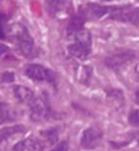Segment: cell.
<instances>
[{"label":"cell","instance_id":"6da1fadb","mask_svg":"<svg viewBox=\"0 0 139 151\" xmlns=\"http://www.w3.org/2000/svg\"><path fill=\"white\" fill-rule=\"evenodd\" d=\"M10 35L15 42L19 52L28 58H31L36 55L34 39L30 33L22 24H14L10 28Z\"/></svg>","mask_w":139,"mask_h":151},{"label":"cell","instance_id":"7a4b0ae2","mask_svg":"<svg viewBox=\"0 0 139 151\" xmlns=\"http://www.w3.org/2000/svg\"><path fill=\"white\" fill-rule=\"evenodd\" d=\"M73 37V41L67 47L69 54L79 59L87 58L92 52V35L90 32L82 30Z\"/></svg>","mask_w":139,"mask_h":151},{"label":"cell","instance_id":"3957f363","mask_svg":"<svg viewBox=\"0 0 139 151\" xmlns=\"http://www.w3.org/2000/svg\"><path fill=\"white\" fill-rule=\"evenodd\" d=\"M31 118L34 122H40L50 116V106L45 96L34 99L29 102Z\"/></svg>","mask_w":139,"mask_h":151},{"label":"cell","instance_id":"277c9868","mask_svg":"<svg viewBox=\"0 0 139 151\" xmlns=\"http://www.w3.org/2000/svg\"><path fill=\"white\" fill-rule=\"evenodd\" d=\"M134 58H135V54L133 51L117 52L105 58V64L112 70H119L132 62Z\"/></svg>","mask_w":139,"mask_h":151},{"label":"cell","instance_id":"5b68a950","mask_svg":"<svg viewBox=\"0 0 139 151\" xmlns=\"http://www.w3.org/2000/svg\"><path fill=\"white\" fill-rule=\"evenodd\" d=\"M25 73L28 78L36 81H48L50 83L55 82V78L53 71L40 64H30L26 67Z\"/></svg>","mask_w":139,"mask_h":151},{"label":"cell","instance_id":"8992f818","mask_svg":"<svg viewBox=\"0 0 139 151\" xmlns=\"http://www.w3.org/2000/svg\"><path fill=\"white\" fill-rule=\"evenodd\" d=\"M116 8L113 7H107L98 5V4L91 3L81 8V10L79 11V13L84 15V17L88 20V19H97L101 18L106 14H112Z\"/></svg>","mask_w":139,"mask_h":151},{"label":"cell","instance_id":"52a82bcc","mask_svg":"<svg viewBox=\"0 0 139 151\" xmlns=\"http://www.w3.org/2000/svg\"><path fill=\"white\" fill-rule=\"evenodd\" d=\"M110 18L117 21L132 23V24L139 25V7L137 8H120L110 14Z\"/></svg>","mask_w":139,"mask_h":151},{"label":"cell","instance_id":"ba28073f","mask_svg":"<svg viewBox=\"0 0 139 151\" xmlns=\"http://www.w3.org/2000/svg\"><path fill=\"white\" fill-rule=\"evenodd\" d=\"M102 139V132L100 129L89 127L83 131L81 136V146L85 149H93L99 145Z\"/></svg>","mask_w":139,"mask_h":151},{"label":"cell","instance_id":"9c48e42d","mask_svg":"<svg viewBox=\"0 0 139 151\" xmlns=\"http://www.w3.org/2000/svg\"><path fill=\"white\" fill-rule=\"evenodd\" d=\"M46 145L44 144L41 139L34 138V139H28L24 140L17 145H15L14 147V151H42L46 147Z\"/></svg>","mask_w":139,"mask_h":151},{"label":"cell","instance_id":"30bf717a","mask_svg":"<svg viewBox=\"0 0 139 151\" xmlns=\"http://www.w3.org/2000/svg\"><path fill=\"white\" fill-rule=\"evenodd\" d=\"M87 19L84 17V15L82 14L78 13L76 15H74L70 20L68 25V35L70 37H73L74 35H76L80 31L84 30L83 27L86 22Z\"/></svg>","mask_w":139,"mask_h":151},{"label":"cell","instance_id":"8fae6325","mask_svg":"<svg viewBox=\"0 0 139 151\" xmlns=\"http://www.w3.org/2000/svg\"><path fill=\"white\" fill-rule=\"evenodd\" d=\"M14 92L17 100L21 102L29 103L34 99V93L30 88L22 85H15L14 87Z\"/></svg>","mask_w":139,"mask_h":151},{"label":"cell","instance_id":"7c38bea8","mask_svg":"<svg viewBox=\"0 0 139 151\" xmlns=\"http://www.w3.org/2000/svg\"><path fill=\"white\" fill-rule=\"evenodd\" d=\"M25 131V127L21 124H16L14 126L6 127V128L0 129V144L2 142L6 141L7 139H9L11 136H13L14 134L22 133Z\"/></svg>","mask_w":139,"mask_h":151},{"label":"cell","instance_id":"4fadbf2b","mask_svg":"<svg viewBox=\"0 0 139 151\" xmlns=\"http://www.w3.org/2000/svg\"><path fill=\"white\" fill-rule=\"evenodd\" d=\"M40 137H42L41 140L44 142L46 145H54L58 140V131L55 128H50L40 132Z\"/></svg>","mask_w":139,"mask_h":151},{"label":"cell","instance_id":"5bb4252c","mask_svg":"<svg viewBox=\"0 0 139 151\" xmlns=\"http://www.w3.org/2000/svg\"><path fill=\"white\" fill-rule=\"evenodd\" d=\"M63 1L62 0H48L47 1V8L51 14H57L62 11Z\"/></svg>","mask_w":139,"mask_h":151},{"label":"cell","instance_id":"9a60e30c","mask_svg":"<svg viewBox=\"0 0 139 151\" xmlns=\"http://www.w3.org/2000/svg\"><path fill=\"white\" fill-rule=\"evenodd\" d=\"M129 122L132 125L139 127V110H133L130 112L129 116Z\"/></svg>","mask_w":139,"mask_h":151},{"label":"cell","instance_id":"2e32d148","mask_svg":"<svg viewBox=\"0 0 139 151\" xmlns=\"http://www.w3.org/2000/svg\"><path fill=\"white\" fill-rule=\"evenodd\" d=\"M51 151H69V144H68V142L62 141L60 144L57 145V146H55V147Z\"/></svg>","mask_w":139,"mask_h":151},{"label":"cell","instance_id":"e0dca14e","mask_svg":"<svg viewBox=\"0 0 139 151\" xmlns=\"http://www.w3.org/2000/svg\"><path fill=\"white\" fill-rule=\"evenodd\" d=\"M2 78L4 81L11 82L14 81V74L11 72H6V73L2 74Z\"/></svg>","mask_w":139,"mask_h":151},{"label":"cell","instance_id":"ac0fdd59","mask_svg":"<svg viewBox=\"0 0 139 151\" xmlns=\"http://www.w3.org/2000/svg\"><path fill=\"white\" fill-rule=\"evenodd\" d=\"M11 120V115H5V114H0V124H4L7 121Z\"/></svg>","mask_w":139,"mask_h":151},{"label":"cell","instance_id":"d6986e66","mask_svg":"<svg viewBox=\"0 0 139 151\" xmlns=\"http://www.w3.org/2000/svg\"><path fill=\"white\" fill-rule=\"evenodd\" d=\"M4 28H3V18L2 15L0 14V38H4Z\"/></svg>","mask_w":139,"mask_h":151},{"label":"cell","instance_id":"ffe728a7","mask_svg":"<svg viewBox=\"0 0 139 151\" xmlns=\"http://www.w3.org/2000/svg\"><path fill=\"white\" fill-rule=\"evenodd\" d=\"M8 51V47L6 45H3V44H0V57L2 55H4Z\"/></svg>","mask_w":139,"mask_h":151},{"label":"cell","instance_id":"44dd1931","mask_svg":"<svg viewBox=\"0 0 139 151\" xmlns=\"http://www.w3.org/2000/svg\"><path fill=\"white\" fill-rule=\"evenodd\" d=\"M134 75H135L136 79L139 81V63L134 67Z\"/></svg>","mask_w":139,"mask_h":151},{"label":"cell","instance_id":"7402d4cb","mask_svg":"<svg viewBox=\"0 0 139 151\" xmlns=\"http://www.w3.org/2000/svg\"><path fill=\"white\" fill-rule=\"evenodd\" d=\"M135 101H136V102L139 104V91H137L136 94H135Z\"/></svg>","mask_w":139,"mask_h":151},{"label":"cell","instance_id":"603a6c76","mask_svg":"<svg viewBox=\"0 0 139 151\" xmlns=\"http://www.w3.org/2000/svg\"><path fill=\"white\" fill-rule=\"evenodd\" d=\"M136 140L139 142V133H137V135H136Z\"/></svg>","mask_w":139,"mask_h":151},{"label":"cell","instance_id":"cb8c5ba5","mask_svg":"<svg viewBox=\"0 0 139 151\" xmlns=\"http://www.w3.org/2000/svg\"><path fill=\"white\" fill-rule=\"evenodd\" d=\"M105 1H113V0H105Z\"/></svg>","mask_w":139,"mask_h":151},{"label":"cell","instance_id":"d4e9b609","mask_svg":"<svg viewBox=\"0 0 139 151\" xmlns=\"http://www.w3.org/2000/svg\"><path fill=\"white\" fill-rule=\"evenodd\" d=\"M137 1H138V2H139V0H137Z\"/></svg>","mask_w":139,"mask_h":151}]
</instances>
